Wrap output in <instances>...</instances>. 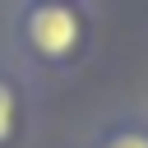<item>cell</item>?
Returning <instances> with one entry per match:
<instances>
[{
    "mask_svg": "<svg viewBox=\"0 0 148 148\" xmlns=\"http://www.w3.org/2000/svg\"><path fill=\"white\" fill-rule=\"evenodd\" d=\"M18 120H23V97H18V83L9 74H0V148H9L18 139Z\"/></svg>",
    "mask_w": 148,
    "mask_h": 148,
    "instance_id": "cell-2",
    "label": "cell"
},
{
    "mask_svg": "<svg viewBox=\"0 0 148 148\" xmlns=\"http://www.w3.org/2000/svg\"><path fill=\"white\" fill-rule=\"evenodd\" d=\"M97 148H148V130H139V125L111 130V134H102V143H97Z\"/></svg>",
    "mask_w": 148,
    "mask_h": 148,
    "instance_id": "cell-3",
    "label": "cell"
},
{
    "mask_svg": "<svg viewBox=\"0 0 148 148\" xmlns=\"http://www.w3.org/2000/svg\"><path fill=\"white\" fill-rule=\"evenodd\" d=\"M83 37L79 9L69 0H32L23 9V42L42 60H69Z\"/></svg>",
    "mask_w": 148,
    "mask_h": 148,
    "instance_id": "cell-1",
    "label": "cell"
}]
</instances>
